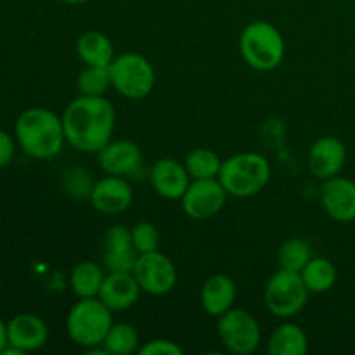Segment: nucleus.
Instances as JSON below:
<instances>
[{
  "label": "nucleus",
  "mask_w": 355,
  "mask_h": 355,
  "mask_svg": "<svg viewBox=\"0 0 355 355\" xmlns=\"http://www.w3.org/2000/svg\"><path fill=\"white\" fill-rule=\"evenodd\" d=\"M64 137L82 153H99L114 130L113 104L104 96H82L66 106L61 116Z\"/></svg>",
  "instance_id": "nucleus-1"
},
{
  "label": "nucleus",
  "mask_w": 355,
  "mask_h": 355,
  "mask_svg": "<svg viewBox=\"0 0 355 355\" xmlns=\"http://www.w3.org/2000/svg\"><path fill=\"white\" fill-rule=\"evenodd\" d=\"M16 141L31 158H54L61 153L66 141L61 116L45 107L23 111L16 121Z\"/></svg>",
  "instance_id": "nucleus-2"
},
{
  "label": "nucleus",
  "mask_w": 355,
  "mask_h": 355,
  "mask_svg": "<svg viewBox=\"0 0 355 355\" xmlns=\"http://www.w3.org/2000/svg\"><path fill=\"white\" fill-rule=\"evenodd\" d=\"M270 179V163L259 153H238L224 159L218 180L229 196L250 198L259 194Z\"/></svg>",
  "instance_id": "nucleus-3"
},
{
  "label": "nucleus",
  "mask_w": 355,
  "mask_h": 355,
  "mask_svg": "<svg viewBox=\"0 0 355 355\" xmlns=\"http://www.w3.org/2000/svg\"><path fill=\"white\" fill-rule=\"evenodd\" d=\"M111 312L97 297L80 298L66 318V331L71 342L87 350L103 345L113 326Z\"/></svg>",
  "instance_id": "nucleus-4"
},
{
  "label": "nucleus",
  "mask_w": 355,
  "mask_h": 355,
  "mask_svg": "<svg viewBox=\"0 0 355 355\" xmlns=\"http://www.w3.org/2000/svg\"><path fill=\"white\" fill-rule=\"evenodd\" d=\"M239 49L246 64L257 71H272L284 58L283 35L267 21L250 23L239 38Z\"/></svg>",
  "instance_id": "nucleus-5"
},
{
  "label": "nucleus",
  "mask_w": 355,
  "mask_h": 355,
  "mask_svg": "<svg viewBox=\"0 0 355 355\" xmlns=\"http://www.w3.org/2000/svg\"><path fill=\"white\" fill-rule=\"evenodd\" d=\"M110 75L113 89L127 99H144L155 89V68L137 52H125L114 58Z\"/></svg>",
  "instance_id": "nucleus-6"
},
{
  "label": "nucleus",
  "mask_w": 355,
  "mask_h": 355,
  "mask_svg": "<svg viewBox=\"0 0 355 355\" xmlns=\"http://www.w3.org/2000/svg\"><path fill=\"white\" fill-rule=\"evenodd\" d=\"M311 291L305 286L300 272L279 269L267 281L263 300L267 311L281 319H290L300 314L302 309L307 305Z\"/></svg>",
  "instance_id": "nucleus-7"
},
{
  "label": "nucleus",
  "mask_w": 355,
  "mask_h": 355,
  "mask_svg": "<svg viewBox=\"0 0 355 355\" xmlns=\"http://www.w3.org/2000/svg\"><path fill=\"white\" fill-rule=\"evenodd\" d=\"M218 336L225 349L236 355H250L259 349L262 342V331L250 312L243 309H229L218 318Z\"/></svg>",
  "instance_id": "nucleus-8"
},
{
  "label": "nucleus",
  "mask_w": 355,
  "mask_h": 355,
  "mask_svg": "<svg viewBox=\"0 0 355 355\" xmlns=\"http://www.w3.org/2000/svg\"><path fill=\"white\" fill-rule=\"evenodd\" d=\"M227 191L215 179H193L182 194V210L193 220H207L224 208L227 201Z\"/></svg>",
  "instance_id": "nucleus-9"
},
{
  "label": "nucleus",
  "mask_w": 355,
  "mask_h": 355,
  "mask_svg": "<svg viewBox=\"0 0 355 355\" xmlns=\"http://www.w3.org/2000/svg\"><path fill=\"white\" fill-rule=\"evenodd\" d=\"M134 276L142 291L155 297L170 293L177 284V269L166 255L156 252L142 253L135 263Z\"/></svg>",
  "instance_id": "nucleus-10"
},
{
  "label": "nucleus",
  "mask_w": 355,
  "mask_h": 355,
  "mask_svg": "<svg viewBox=\"0 0 355 355\" xmlns=\"http://www.w3.org/2000/svg\"><path fill=\"white\" fill-rule=\"evenodd\" d=\"M139 253L132 243V231L125 225H111L104 232L103 263L107 272H132Z\"/></svg>",
  "instance_id": "nucleus-11"
},
{
  "label": "nucleus",
  "mask_w": 355,
  "mask_h": 355,
  "mask_svg": "<svg viewBox=\"0 0 355 355\" xmlns=\"http://www.w3.org/2000/svg\"><path fill=\"white\" fill-rule=\"evenodd\" d=\"M99 166L107 175L137 177L142 170V153L135 142L110 141L99 153Z\"/></svg>",
  "instance_id": "nucleus-12"
},
{
  "label": "nucleus",
  "mask_w": 355,
  "mask_h": 355,
  "mask_svg": "<svg viewBox=\"0 0 355 355\" xmlns=\"http://www.w3.org/2000/svg\"><path fill=\"white\" fill-rule=\"evenodd\" d=\"M134 200V191L128 180L120 175H107L94 184L90 203L104 215L123 214Z\"/></svg>",
  "instance_id": "nucleus-13"
},
{
  "label": "nucleus",
  "mask_w": 355,
  "mask_h": 355,
  "mask_svg": "<svg viewBox=\"0 0 355 355\" xmlns=\"http://www.w3.org/2000/svg\"><path fill=\"white\" fill-rule=\"evenodd\" d=\"M347 159L345 144L338 137L318 139L309 151V170L315 179H331L342 172Z\"/></svg>",
  "instance_id": "nucleus-14"
},
{
  "label": "nucleus",
  "mask_w": 355,
  "mask_h": 355,
  "mask_svg": "<svg viewBox=\"0 0 355 355\" xmlns=\"http://www.w3.org/2000/svg\"><path fill=\"white\" fill-rule=\"evenodd\" d=\"M321 201L333 220H355V182L352 180L340 175L326 179L321 189Z\"/></svg>",
  "instance_id": "nucleus-15"
},
{
  "label": "nucleus",
  "mask_w": 355,
  "mask_h": 355,
  "mask_svg": "<svg viewBox=\"0 0 355 355\" xmlns=\"http://www.w3.org/2000/svg\"><path fill=\"white\" fill-rule=\"evenodd\" d=\"M191 180L193 179L187 173L186 165L173 158L158 159L149 172V182L153 189L165 200H180Z\"/></svg>",
  "instance_id": "nucleus-16"
},
{
  "label": "nucleus",
  "mask_w": 355,
  "mask_h": 355,
  "mask_svg": "<svg viewBox=\"0 0 355 355\" xmlns=\"http://www.w3.org/2000/svg\"><path fill=\"white\" fill-rule=\"evenodd\" d=\"M141 291L134 272H110L104 277L97 298L113 312H120L137 304Z\"/></svg>",
  "instance_id": "nucleus-17"
},
{
  "label": "nucleus",
  "mask_w": 355,
  "mask_h": 355,
  "mask_svg": "<svg viewBox=\"0 0 355 355\" xmlns=\"http://www.w3.org/2000/svg\"><path fill=\"white\" fill-rule=\"evenodd\" d=\"M47 338V324L35 314H19L7 322V345L16 347L24 354L42 349Z\"/></svg>",
  "instance_id": "nucleus-18"
},
{
  "label": "nucleus",
  "mask_w": 355,
  "mask_h": 355,
  "mask_svg": "<svg viewBox=\"0 0 355 355\" xmlns=\"http://www.w3.org/2000/svg\"><path fill=\"white\" fill-rule=\"evenodd\" d=\"M236 283L225 274H214L205 281L201 288V305L205 312L214 318H220L222 314L232 309L236 300Z\"/></svg>",
  "instance_id": "nucleus-19"
},
{
  "label": "nucleus",
  "mask_w": 355,
  "mask_h": 355,
  "mask_svg": "<svg viewBox=\"0 0 355 355\" xmlns=\"http://www.w3.org/2000/svg\"><path fill=\"white\" fill-rule=\"evenodd\" d=\"M270 355H305L309 352L307 333L293 322H284L276 328L267 342Z\"/></svg>",
  "instance_id": "nucleus-20"
},
{
  "label": "nucleus",
  "mask_w": 355,
  "mask_h": 355,
  "mask_svg": "<svg viewBox=\"0 0 355 355\" xmlns=\"http://www.w3.org/2000/svg\"><path fill=\"white\" fill-rule=\"evenodd\" d=\"M76 54L85 66H110L114 59V49L104 33L85 31L76 40Z\"/></svg>",
  "instance_id": "nucleus-21"
},
{
  "label": "nucleus",
  "mask_w": 355,
  "mask_h": 355,
  "mask_svg": "<svg viewBox=\"0 0 355 355\" xmlns=\"http://www.w3.org/2000/svg\"><path fill=\"white\" fill-rule=\"evenodd\" d=\"M106 277L103 267L97 266L96 262H85L76 263L75 269L71 270L69 276V284H71L73 293L78 298H92L99 295L103 281Z\"/></svg>",
  "instance_id": "nucleus-22"
},
{
  "label": "nucleus",
  "mask_w": 355,
  "mask_h": 355,
  "mask_svg": "<svg viewBox=\"0 0 355 355\" xmlns=\"http://www.w3.org/2000/svg\"><path fill=\"white\" fill-rule=\"evenodd\" d=\"M300 276L311 293H326L335 286L338 274H336V267L328 259H322V257L314 259L312 257L311 262L300 272Z\"/></svg>",
  "instance_id": "nucleus-23"
},
{
  "label": "nucleus",
  "mask_w": 355,
  "mask_h": 355,
  "mask_svg": "<svg viewBox=\"0 0 355 355\" xmlns=\"http://www.w3.org/2000/svg\"><path fill=\"white\" fill-rule=\"evenodd\" d=\"M104 350L111 355H130L139 350V333L128 322L111 326L103 342Z\"/></svg>",
  "instance_id": "nucleus-24"
},
{
  "label": "nucleus",
  "mask_w": 355,
  "mask_h": 355,
  "mask_svg": "<svg viewBox=\"0 0 355 355\" xmlns=\"http://www.w3.org/2000/svg\"><path fill=\"white\" fill-rule=\"evenodd\" d=\"M184 165L191 179H215L220 173L222 159L211 149L198 148L187 155Z\"/></svg>",
  "instance_id": "nucleus-25"
},
{
  "label": "nucleus",
  "mask_w": 355,
  "mask_h": 355,
  "mask_svg": "<svg viewBox=\"0 0 355 355\" xmlns=\"http://www.w3.org/2000/svg\"><path fill=\"white\" fill-rule=\"evenodd\" d=\"M277 259H279L281 269L302 272L304 267L311 262L312 250L311 246H309V243L304 241V239L291 238L286 239V241L281 245Z\"/></svg>",
  "instance_id": "nucleus-26"
},
{
  "label": "nucleus",
  "mask_w": 355,
  "mask_h": 355,
  "mask_svg": "<svg viewBox=\"0 0 355 355\" xmlns=\"http://www.w3.org/2000/svg\"><path fill=\"white\" fill-rule=\"evenodd\" d=\"M110 66H87L76 78V89L82 96H104L110 90Z\"/></svg>",
  "instance_id": "nucleus-27"
},
{
  "label": "nucleus",
  "mask_w": 355,
  "mask_h": 355,
  "mask_svg": "<svg viewBox=\"0 0 355 355\" xmlns=\"http://www.w3.org/2000/svg\"><path fill=\"white\" fill-rule=\"evenodd\" d=\"M94 184L96 182H94L90 172H87L85 168H80V166L66 170L64 175H62V189L75 200H90Z\"/></svg>",
  "instance_id": "nucleus-28"
},
{
  "label": "nucleus",
  "mask_w": 355,
  "mask_h": 355,
  "mask_svg": "<svg viewBox=\"0 0 355 355\" xmlns=\"http://www.w3.org/2000/svg\"><path fill=\"white\" fill-rule=\"evenodd\" d=\"M132 231V243H134V248L137 250L139 255L149 252H156L159 246V232L151 222H139Z\"/></svg>",
  "instance_id": "nucleus-29"
},
{
  "label": "nucleus",
  "mask_w": 355,
  "mask_h": 355,
  "mask_svg": "<svg viewBox=\"0 0 355 355\" xmlns=\"http://www.w3.org/2000/svg\"><path fill=\"white\" fill-rule=\"evenodd\" d=\"M141 355H182L184 350L177 345L172 340H163L156 338L151 342L144 343V345L139 349Z\"/></svg>",
  "instance_id": "nucleus-30"
},
{
  "label": "nucleus",
  "mask_w": 355,
  "mask_h": 355,
  "mask_svg": "<svg viewBox=\"0 0 355 355\" xmlns=\"http://www.w3.org/2000/svg\"><path fill=\"white\" fill-rule=\"evenodd\" d=\"M14 155H16V142L6 130L0 128V168L9 165L14 159Z\"/></svg>",
  "instance_id": "nucleus-31"
},
{
  "label": "nucleus",
  "mask_w": 355,
  "mask_h": 355,
  "mask_svg": "<svg viewBox=\"0 0 355 355\" xmlns=\"http://www.w3.org/2000/svg\"><path fill=\"white\" fill-rule=\"evenodd\" d=\"M7 324L3 322V319L0 318V354H2V350L7 347Z\"/></svg>",
  "instance_id": "nucleus-32"
},
{
  "label": "nucleus",
  "mask_w": 355,
  "mask_h": 355,
  "mask_svg": "<svg viewBox=\"0 0 355 355\" xmlns=\"http://www.w3.org/2000/svg\"><path fill=\"white\" fill-rule=\"evenodd\" d=\"M58 2H62V3H83V2H87V0H58Z\"/></svg>",
  "instance_id": "nucleus-33"
}]
</instances>
